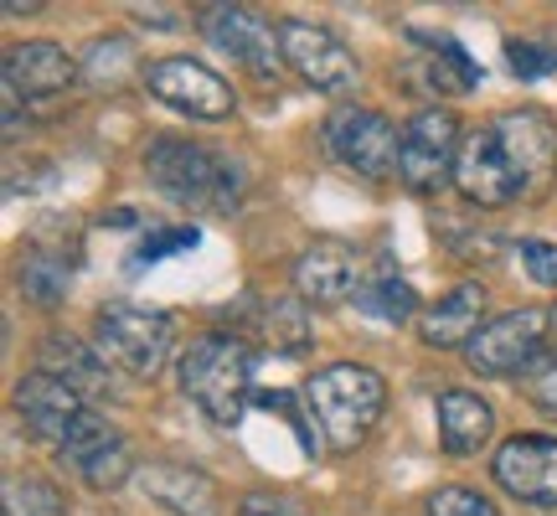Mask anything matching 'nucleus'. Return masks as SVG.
<instances>
[{
    "mask_svg": "<svg viewBox=\"0 0 557 516\" xmlns=\"http://www.w3.org/2000/svg\"><path fill=\"white\" fill-rule=\"evenodd\" d=\"M496 135H500V145L511 150V160H517L527 197H542L547 181H553V171H557V124H553V114H542V109H511V114H500L496 120Z\"/></svg>",
    "mask_w": 557,
    "mask_h": 516,
    "instance_id": "2eb2a0df",
    "label": "nucleus"
},
{
    "mask_svg": "<svg viewBox=\"0 0 557 516\" xmlns=\"http://www.w3.org/2000/svg\"><path fill=\"white\" fill-rule=\"evenodd\" d=\"M491 476L506 496L532 501V506H557V439L517 434L506 439L491 459Z\"/></svg>",
    "mask_w": 557,
    "mask_h": 516,
    "instance_id": "ddd939ff",
    "label": "nucleus"
},
{
    "mask_svg": "<svg viewBox=\"0 0 557 516\" xmlns=\"http://www.w3.org/2000/svg\"><path fill=\"white\" fill-rule=\"evenodd\" d=\"M238 516H299L295 501H278V496H243Z\"/></svg>",
    "mask_w": 557,
    "mask_h": 516,
    "instance_id": "473e14b6",
    "label": "nucleus"
},
{
    "mask_svg": "<svg viewBox=\"0 0 557 516\" xmlns=\"http://www.w3.org/2000/svg\"><path fill=\"white\" fill-rule=\"evenodd\" d=\"M361 284H367V263L351 243L320 238L295 258V290L310 305H346L361 295Z\"/></svg>",
    "mask_w": 557,
    "mask_h": 516,
    "instance_id": "4468645a",
    "label": "nucleus"
},
{
    "mask_svg": "<svg viewBox=\"0 0 557 516\" xmlns=\"http://www.w3.org/2000/svg\"><path fill=\"white\" fill-rule=\"evenodd\" d=\"M521 393H527L532 408H542V414L557 418V346H547V352L521 372Z\"/></svg>",
    "mask_w": 557,
    "mask_h": 516,
    "instance_id": "cd10ccee",
    "label": "nucleus"
},
{
    "mask_svg": "<svg viewBox=\"0 0 557 516\" xmlns=\"http://www.w3.org/2000/svg\"><path fill=\"white\" fill-rule=\"evenodd\" d=\"M521 263H527V274L537 279V284H547V290H557V243H542V238H527L517 248Z\"/></svg>",
    "mask_w": 557,
    "mask_h": 516,
    "instance_id": "7c9ffc66",
    "label": "nucleus"
},
{
    "mask_svg": "<svg viewBox=\"0 0 557 516\" xmlns=\"http://www.w3.org/2000/svg\"><path fill=\"white\" fill-rule=\"evenodd\" d=\"M382 408H387V382L372 367H361V361L320 367L315 378L305 382V414L320 429L331 455L361 450L372 439V429H377Z\"/></svg>",
    "mask_w": 557,
    "mask_h": 516,
    "instance_id": "f257e3e1",
    "label": "nucleus"
},
{
    "mask_svg": "<svg viewBox=\"0 0 557 516\" xmlns=\"http://www.w3.org/2000/svg\"><path fill=\"white\" fill-rule=\"evenodd\" d=\"M547 331H553V310L527 305V310L485 320V331L465 346V357L480 378H521L547 352Z\"/></svg>",
    "mask_w": 557,
    "mask_h": 516,
    "instance_id": "423d86ee",
    "label": "nucleus"
},
{
    "mask_svg": "<svg viewBox=\"0 0 557 516\" xmlns=\"http://www.w3.org/2000/svg\"><path fill=\"white\" fill-rule=\"evenodd\" d=\"M94 341L103 361L124 367L129 378H156L176 346V316L150 305H103L94 316Z\"/></svg>",
    "mask_w": 557,
    "mask_h": 516,
    "instance_id": "20e7f679",
    "label": "nucleus"
},
{
    "mask_svg": "<svg viewBox=\"0 0 557 516\" xmlns=\"http://www.w3.org/2000/svg\"><path fill=\"white\" fill-rule=\"evenodd\" d=\"M263 336L274 341L278 352H299V346L310 341L305 305H299V299H269V310H263Z\"/></svg>",
    "mask_w": 557,
    "mask_h": 516,
    "instance_id": "a878e982",
    "label": "nucleus"
},
{
    "mask_svg": "<svg viewBox=\"0 0 557 516\" xmlns=\"http://www.w3.org/2000/svg\"><path fill=\"white\" fill-rule=\"evenodd\" d=\"M16 414L32 439L62 444V434L73 429V418L83 414V393H73L67 382L47 378V372H26V378L16 382Z\"/></svg>",
    "mask_w": 557,
    "mask_h": 516,
    "instance_id": "f3484780",
    "label": "nucleus"
},
{
    "mask_svg": "<svg viewBox=\"0 0 557 516\" xmlns=\"http://www.w3.org/2000/svg\"><path fill=\"white\" fill-rule=\"evenodd\" d=\"M83 62L67 58L58 41H16L5 52V99L16 103H52L78 83Z\"/></svg>",
    "mask_w": 557,
    "mask_h": 516,
    "instance_id": "f8f14e48",
    "label": "nucleus"
},
{
    "mask_svg": "<svg viewBox=\"0 0 557 516\" xmlns=\"http://www.w3.org/2000/svg\"><path fill=\"white\" fill-rule=\"evenodd\" d=\"M455 181L459 192L475 201V207H511L517 197H527V186H521V171L511 150L500 145L496 124H485L475 135L459 145V165H455Z\"/></svg>",
    "mask_w": 557,
    "mask_h": 516,
    "instance_id": "9b49d317",
    "label": "nucleus"
},
{
    "mask_svg": "<svg viewBox=\"0 0 557 516\" xmlns=\"http://www.w3.org/2000/svg\"><path fill=\"white\" fill-rule=\"evenodd\" d=\"M506 52H511L517 78H542V73H553V67H557V58L547 52V47H537V41H511Z\"/></svg>",
    "mask_w": 557,
    "mask_h": 516,
    "instance_id": "2f4dec72",
    "label": "nucleus"
},
{
    "mask_svg": "<svg viewBox=\"0 0 557 516\" xmlns=\"http://www.w3.org/2000/svg\"><path fill=\"white\" fill-rule=\"evenodd\" d=\"M361 310L367 316H377V320H393V325H403V320H413L418 316V295L403 284L393 269H372V279L361 284Z\"/></svg>",
    "mask_w": 557,
    "mask_h": 516,
    "instance_id": "4be33fe9",
    "label": "nucleus"
},
{
    "mask_svg": "<svg viewBox=\"0 0 557 516\" xmlns=\"http://www.w3.org/2000/svg\"><path fill=\"white\" fill-rule=\"evenodd\" d=\"M278 52H284V67L305 78L320 94H346L357 88V58L351 47L331 32V26H315V21H278Z\"/></svg>",
    "mask_w": 557,
    "mask_h": 516,
    "instance_id": "6e6552de",
    "label": "nucleus"
},
{
    "mask_svg": "<svg viewBox=\"0 0 557 516\" xmlns=\"http://www.w3.org/2000/svg\"><path fill=\"white\" fill-rule=\"evenodd\" d=\"M114 444H124V439L114 434V423H109L103 414H94V408H83V414L73 418V429L62 434L58 459L67 465V470H83V465H94L99 455H109Z\"/></svg>",
    "mask_w": 557,
    "mask_h": 516,
    "instance_id": "412c9836",
    "label": "nucleus"
},
{
    "mask_svg": "<svg viewBox=\"0 0 557 516\" xmlns=\"http://www.w3.org/2000/svg\"><path fill=\"white\" fill-rule=\"evenodd\" d=\"M325 145L331 156L357 171L367 181H387L398 176V156H403V130L377 109H357V103H341L336 114L325 120Z\"/></svg>",
    "mask_w": 557,
    "mask_h": 516,
    "instance_id": "39448f33",
    "label": "nucleus"
},
{
    "mask_svg": "<svg viewBox=\"0 0 557 516\" xmlns=\"http://www.w3.org/2000/svg\"><path fill=\"white\" fill-rule=\"evenodd\" d=\"M201 233L197 228H165V233H145L139 238V248L129 254V269H150V263H160V258L171 254H186V248H197Z\"/></svg>",
    "mask_w": 557,
    "mask_h": 516,
    "instance_id": "c85d7f7f",
    "label": "nucleus"
},
{
    "mask_svg": "<svg viewBox=\"0 0 557 516\" xmlns=\"http://www.w3.org/2000/svg\"><path fill=\"white\" fill-rule=\"evenodd\" d=\"M139 491L171 516H222V491L218 480L197 470V465H176V459H156L139 465Z\"/></svg>",
    "mask_w": 557,
    "mask_h": 516,
    "instance_id": "dca6fc26",
    "label": "nucleus"
},
{
    "mask_svg": "<svg viewBox=\"0 0 557 516\" xmlns=\"http://www.w3.org/2000/svg\"><path fill=\"white\" fill-rule=\"evenodd\" d=\"M37 372L47 378L67 382L73 393H103V382H109V367H103V352L99 346H83L78 336H47L37 352Z\"/></svg>",
    "mask_w": 557,
    "mask_h": 516,
    "instance_id": "aec40b11",
    "label": "nucleus"
},
{
    "mask_svg": "<svg viewBox=\"0 0 557 516\" xmlns=\"http://www.w3.org/2000/svg\"><path fill=\"white\" fill-rule=\"evenodd\" d=\"M78 476L88 491H120L129 476H139V465H135V455H129V444H114L109 455H99L94 465H83Z\"/></svg>",
    "mask_w": 557,
    "mask_h": 516,
    "instance_id": "bb28decb",
    "label": "nucleus"
},
{
    "mask_svg": "<svg viewBox=\"0 0 557 516\" xmlns=\"http://www.w3.org/2000/svg\"><path fill=\"white\" fill-rule=\"evenodd\" d=\"M491 434H496V414L480 393H465V388L438 393V444L449 455H480Z\"/></svg>",
    "mask_w": 557,
    "mask_h": 516,
    "instance_id": "6ab92c4d",
    "label": "nucleus"
},
{
    "mask_svg": "<svg viewBox=\"0 0 557 516\" xmlns=\"http://www.w3.org/2000/svg\"><path fill=\"white\" fill-rule=\"evenodd\" d=\"M145 88L156 94L160 103H171L176 114H191V120H233V88L212 73V67H201L191 58H160L145 67Z\"/></svg>",
    "mask_w": 557,
    "mask_h": 516,
    "instance_id": "1a4fd4ad",
    "label": "nucleus"
},
{
    "mask_svg": "<svg viewBox=\"0 0 557 516\" xmlns=\"http://www.w3.org/2000/svg\"><path fill=\"white\" fill-rule=\"evenodd\" d=\"M553 331H557V305H553Z\"/></svg>",
    "mask_w": 557,
    "mask_h": 516,
    "instance_id": "72a5a7b5",
    "label": "nucleus"
},
{
    "mask_svg": "<svg viewBox=\"0 0 557 516\" xmlns=\"http://www.w3.org/2000/svg\"><path fill=\"white\" fill-rule=\"evenodd\" d=\"M181 393L218 429H233L253 397V346L243 336H197L181 357Z\"/></svg>",
    "mask_w": 557,
    "mask_h": 516,
    "instance_id": "7ed1b4c3",
    "label": "nucleus"
},
{
    "mask_svg": "<svg viewBox=\"0 0 557 516\" xmlns=\"http://www.w3.org/2000/svg\"><path fill=\"white\" fill-rule=\"evenodd\" d=\"M480 331H485V290H480V284H455L438 305H429V310L418 316L423 346H438V352L470 346Z\"/></svg>",
    "mask_w": 557,
    "mask_h": 516,
    "instance_id": "a211bd4d",
    "label": "nucleus"
},
{
    "mask_svg": "<svg viewBox=\"0 0 557 516\" xmlns=\"http://www.w3.org/2000/svg\"><path fill=\"white\" fill-rule=\"evenodd\" d=\"M67 274H73V263H62V258H41L32 254L21 263V290L37 299L41 310H58L62 290H67Z\"/></svg>",
    "mask_w": 557,
    "mask_h": 516,
    "instance_id": "b1692460",
    "label": "nucleus"
},
{
    "mask_svg": "<svg viewBox=\"0 0 557 516\" xmlns=\"http://www.w3.org/2000/svg\"><path fill=\"white\" fill-rule=\"evenodd\" d=\"M429 516H500V512L470 486H444V491L429 496Z\"/></svg>",
    "mask_w": 557,
    "mask_h": 516,
    "instance_id": "c756f323",
    "label": "nucleus"
},
{
    "mask_svg": "<svg viewBox=\"0 0 557 516\" xmlns=\"http://www.w3.org/2000/svg\"><path fill=\"white\" fill-rule=\"evenodd\" d=\"M145 171H150L160 197L186 207V212H233L243 201L238 165L197 139H156L145 150Z\"/></svg>",
    "mask_w": 557,
    "mask_h": 516,
    "instance_id": "f03ea898",
    "label": "nucleus"
},
{
    "mask_svg": "<svg viewBox=\"0 0 557 516\" xmlns=\"http://www.w3.org/2000/svg\"><path fill=\"white\" fill-rule=\"evenodd\" d=\"M5 516H67V496L41 476L5 480Z\"/></svg>",
    "mask_w": 557,
    "mask_h": 516,
    "instance_id": "5701e85b",
    "label": "nucleus"
},
{
    "mask_svg": "<svg viewBox=\"0 0 557 516\" xmlns=\"http://www.w3.org/2000/svg\"><path fill=\"white\" fill-rule=\"evenodd\" d=\"M459 120L449 109H418L413 120L403 124V156H398V181L418 197L438 192L455 176L459 165Z\"/></svg>",
    "mask_w": 557,
    "mask_h": 516,
    "instance_id": "0eeeda50",
    "label": "nucleus"
},
{
    "mask_svg": "<svg viewBox=\"0 0 557 516\" xmlns=\"http://www.w3.org/2000/svg\"><path fill=\"white\" fill-rule=\"evenodd\" d=\"M129 58H135V47L124 37H99L83 52V73H88V83H99V88H120Z\"/></svg>",
    "mask_w": 557,
    "mask_h": 516,
    "instance_id": "393cba45",
    "label": "nucleus"
},
{
    "mask_svg": "<svg viewBox=\"0 0 557 516\" xmlns=\"http://www.w3.org/2000/svg\"><path fill=\"white\" fill-rule=\"evenodd\" d=\"M197 26L207 32L212 47L233 52V58H238L248 73H259V78H274L278 67H284L278 26H269L263 11H253V5H201Z\"/></svg>",
    "mask_w": 557,
    "mask_h": 516,
    "instance_id": "9d476101",
    "label": "nucleus"
}]
</instances>
